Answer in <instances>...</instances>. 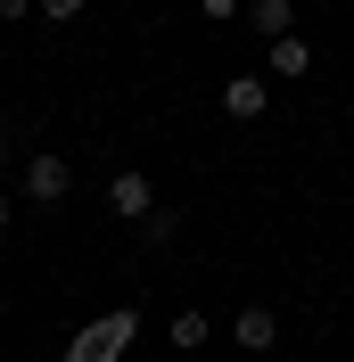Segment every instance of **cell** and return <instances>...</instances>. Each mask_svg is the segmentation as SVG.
Instances as JSON below:
<instances>
[{
  "label": "cell",
  "instance_id": "obj_1",
  "mask_svg": "<svg viewBox=\"0 0 354 362\" xmlns=\"http://www.w3.org/2000/svg\"><path fill=\"white\" fill-rule=\"evenodd\" d=\"M140 338V313L132 305H115V313H99V321H83L67 338V362H124V346Z\"/></svg>",
  "mask_w": 354,
  "mask_h": 362
},
{
  "label": "cell",
  "instance_id": "obj_2",
  "mask_svg": "<svg viewBox=\"0 0 354 362\" xmlns=\"http://www.w3.org/2000/svg\"><path fill=\"white\" fill-rule=\"evenodd\" d=\"M264 107H272V74H231V83H222V115H231V124H256Z\"/></svg>",
  "mask_w": 354,
  "mask_h": 362
},
{
  "label": "cell",
  "instance_id": "obj_3",
  "mask_svg": "<svg viewBox=\"0 0 354 362\" xmlns=\"http://www.w3.org/2000/svg\"><path fill=\"white\" fill-rule=\"evenodd\" d=\"M67 189H74V165L67 157H25V198L33 206H58Z\"/></svg>",
  "mask_w": 354,
  "mask_h": 362
},
{
  "label": "cell",
  "instance_id": "obj_4",
  "mask_svg": "<svg viewBox=\"0 0 354 362\" xmlns=\"http://www.w3.org/2000/svg\"><path fill=\"white\" fill-rule=\"evenodd\" d=\"M108 206L124 214V223H149V214H156V189H149V173H115V181H108Z\"/></svg>",
  "mask_w": 354,
  "mask_h": 362
},
{
  "label": "cell",
  "instance_id": "obj_5",
  "mask_svg": "<svg viewBox=\"0 0 354 362\" xmlns=\"http://www.w3.org/2000/svg\"><path fill=\"white\" fill-rule=\"evenodd\" d=\"M264 74H272V83H305V74H313V42H305V33L272 42V49H264Z\"/></svg>",
  "mask_w": 354,
  "mask_h": 362
},
{
  "label": "cell",
  "instance_id": "obj_6",
  "mask_svg": "<svg viewBox=\"0 0 354 362\" xmlns=\"http://www.w3.org/2000/svg\"><path fill=\"white\" fill-rule=\"evenodd\" d=\"M231 338H239V346H247V354H264V346H280V321H272V313H264V305H247V313H239V321H231Z\"/></svg>",
  "mask_w": 354,
  "mask_h": 362
},
{
  "label": "cell",
  "instance_id": "obj_7",
  "mask_svg": "<svg viewBox=\"0 0 354 362\" xmlns=\"http://www.w3.org/2000/svg\"><path fill=\"white\" fill-rule=\"evenodd\" d=\"M247 17H256L264 42H288V33H297V8H288V0H247Z\"/></svg>",
  "mask_w": 354,
  "mask_h": 362
},
{
  "label": "cell",
  "instance_id": "obj_8",
  "mask_svg": "<svg viewBox=\"0 0 354 362\" xmlns=\"http://www.w3.org/2000/svg\"><path fill=\"white\" fill-rule=\"evenodd\" d=\"M206 338H215V329H206V313H173V346H181V354H198Z\"/></svg>",
  "mask_w": 354,
  "mask_h": 362
},
{
  "label": "cell",
  "instance_id": "obj_9",
  "mask_svg": "<svg viewBox=\"0 0 354 362\" xmlns=\"http://www.w3.org/2000/svg\"><path fill=\"white\" fill-rule=\"evenodd\" d=\"M42 17H50V25H74V17H83V0H42Z\"/></svg>",
  "mask_w": 354,
  "mask_h": 362
},
{
  "label": "cell",
  "instance_id": "obj_10",
  "mask_svg": "<svg viewBox=\"0 0 354 362\" xmlns=\"http://www.w3.org/2000/svg\"><path fill=\"white\" fill-rule=\"evenodd\" d=\"M198 8H206V17H215V25H231V17H239V8H247V0H198Z\"/></svg>",
  "mask_w": 354,
  "mask_h": 362
},
{
  "label": "cell",
  "instance_id": "obj_11",
  "mask_svg": "<svg viewBox=\"0 0 354 362\" xmlns=\"http://www.w3.org/2000/svg\"><path fill=\"white\" fill-rule=\"evenodd\" d=\"M25 8H42V0H0V25H17Z\"/></svg>",
  "mask_w": 354,
  "mask_h": 362
},
{
  "label": "cell",
  "instance_id": "obj_12",
  "mask_svg": "<svg viewBox=\"0 0 354 362\" xmlns=\"http://www.w3.org/2000/svg\"><path fill=\"white\" fill-rule=\"evenodd\" d=\"M0 165H8V115H0Z\"/></svg>",
  "mask_w": 354,
  "mask_h": 362
},
{
  "label": "cell",
  "instance_id": "obj_13",
  "mask_svg": "<svg viewBox=\"0 0 354 362\" xmlns=\"http://www.w3.org/2000/svg\"><path fill=\"white\" fill-rule=\"evenodd\" d=\"M0 230H8V198H0Z\"/></svg>",
  "mask_w": 354,
  "mask_h": 362
}]
</instances>
